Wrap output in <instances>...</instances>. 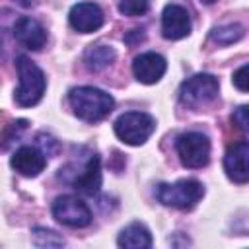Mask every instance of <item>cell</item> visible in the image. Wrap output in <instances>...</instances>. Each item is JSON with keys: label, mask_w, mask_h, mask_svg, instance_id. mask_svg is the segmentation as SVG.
I'll return each instance as SVG.
<instances>
[{"label": "cell", "mask_w": 249, "mask_h": 249, "mask_svg": "<svg viewBox=\"0 0 249 249\" xmlns=\"http://www.w3.org/2000/svg\"><path fill=\"white\" fill-rule=\"evenodd\" d=\"M68 101H70L74 115L88 123L105 119L115 107V99L107 91L99 88H91V86H80V88L70 89Z\"/></svg>", "instance_id": "6da1fadb"}, {"label": "cell", "mask_w": 249, "mask_h": 249, "mask_svg": "<svg viewBox=\"0 0 249 249\" xmlns=\"http://www.w3.org/2000/svg\"><path fill=\"white\" fill-rule=\"evenodd\" d=\"M16 68L19 76V88L14 93V99L19 107H33L41 101L45 93V74L43 70L25 54L16 58Z\"/></svg>", "instance_id": "7a4b0ae2"}, {"label": "cell", "mask_w": 249, "mask_h": 249, "mask_svg": "<svg viewBox=\"0 0 249 249\" xmlns=\"http://www.w3.org/2000/svg\"><path fill=\"white\" fill-rule=\"evenodd\" d=\"M204 195V187L196 179H181L177 183H160L156 187V198L163 206L177 210H193Z\"/></svg>", "instance_id": "3957f363"}, {"label": "cell", "mask_w": 249, "mask_h": 249, "mask_svg": "<svg viewBox=\"0 0 249 249\" xmlns=\"http://www.w3.org/2000/svg\"><path fill=\"white\" fill-rule=\"evenodd\" d=\"M154 130H156V121L148 113L128 111L115 121V134L119 136V140H123L128 146L144 144Z\"/></svg>", "instance_id": "277c9868"}, {"label": "cell", "mask_w": 249, "mask_h": 249, "mask_svg": "<svg viewBox=\"0 0 249 249\" xmlns=\"http://www.w3.org/2000/svg\"><path fill=\"white\" fill-rule=\"evenodd\" d=\"M218 95V80L212 74H195L185 80L179 89V99L191 109H200L214 101Z\"/></svg>", "instance_id": "5b68a950"}, {"label": "cell", "mask_w": 249, "mask_h": 249, "mask_svg": "<svg viewBox=\"0 0 249 249\" xmlns=\"http://www.w3.org/2000/svg\"><path fill=\"white\" fill-rule=\"evenodd\" d=\"M177 154L185 167H204L210 160V140L202 132H185L177 138Z\"/></svg>", "instance_id": "8992f818"}, {"label": "cell", "mask_w": 249, "mask_h": 249, "mask_svg": "<svg viewBox=\"0 0 249 249\" xmlns=\"http://www.w3.org/2000/svg\"><path fill=\"white\" fill-rule=\"evenodd\" d=\"M53 216L68 228H86L91 222L89 206L72 195H62L53 202Z\"/></svg>", "instance_id": "52a82bcc"}, {"label": "cell", "mask_w": 249, "mask_h": 249, "mask_svg": "<svg viewBox=\"0 0 249 249\" xmlns=\"http://www.w3.org/2000/svg\"><path fill=\"white\" fill-rule=\"evenodd\" d=\"M224 169L233 183H249V142H235L228 148Z\"/></svg>", "instance_id": "ba28073f"}, {"label": "cell", "mask_w": 249, "mask_h": 249, "mask_svg": "<svg viewBox=\"0 0 249 249\" xmlns=\"http://www.w3.org/2000/svg\"><path fill=\"white\" fill-rule=\"evenodd\" d=\"M68 21L78 33H91L103 25V12L93 2H78L72 6Z\"/></svg>", "instance_id": "9c48e42d"}, {"label": "cell", "mask_w": 249, "mask_h": 249, "mask_svg": "<svg viewBox=\"0 0 249 249\" xmlns=\"http://www.w3.org/2000/svg\"><path fill=\"white\" fill-rule=\"evenodd\" d=\"M161 33L165 39L177 41L191 33V18L189 12L179 4L165 6L161 14Z\"/></svg>", "instance_id": "30bf717a"}, {"label": "cell", "mask_w": 249, "mask_h": 249, "mask_svg": "<svg viewBox=\"0 0 249 249\" xmlns=\"http://www.w3.org/2000/svg\"><path fill=\"white\" fill-rule=\"evenodd\" d=\"M12 167L21 173L23 177H37L45 165H47V160H45V152L41 148H35V146H21L14 152L12 160H10Z\"/></svg>", "instance_id": "8fae6325"}, {"label": "cell", "mask_w": 249, "mask_h": 249, "mask_svg": "<svg viewBox=\"0 0 249 249\" xmlns=\"http://www.w3.org/2000/svg\"><path fill=\"white\" fill-rule=\"evenodd\" d=\"M14 37H16V41L19 45H23L29 51H39L47 43L45 27L37 19L29 18V16H23L14 23Z\"/></svg>", "instance_id": "7c38bea8"}, {"label": "cell", "mask_w": 249, "mask_h": 249, "mask_svg": "<svg viewBox=\"0 0 249 249\" xmlns=\"http://www.w3.org/2000/svg\"><path fill=\"white\" fill-rule=\"evenodd\" d=\"M165 68H167V62L158 53H142L132 62L134 78L142 84H156L165 74Z\"/></svg>", "instance_id": "4fadbf2b"}, {"label": "cell", "mask_w": 249, "mask_h": 249, "mask_svg": "<svg viewBox=\"0 0 249 249\" xmlns=\"http://www.w3.org/2000/svg\"><path fill=\"white\" fill-rule=\"evenodd\" d=\"M74 189H78L84 195H95L101 187V160L97 154H91L80 173L70 183Z\"/></svg>", "instance_id": "5bb4252c"}, {"label": "cell", "mask_w": 249, "mask_h": 249, "mask_svg": "<svg viewBox=\"0 0 249 249\" xmlns=\"http://www.w3.org/2000/svg\"><path fill=\"white\" fill-rule=\"evenodd\" d=\"M117 243L119 247H124V249H148L152 247V235L144 224L132 222L121 230Z\"/></svg>", "instance_id": "9a60e30c"}, {"label": "cell", "mask_w": 249, "mask_h": 249, "mask_svg": "<svg viewBox=\"0 0 249 249\" xmlns=\"http://www.w3.org/2000/svg\"><path fill=\"white\" fill-rule=\"evenodd\" d=\"M113 60H115V49L109 47V45H103V43L91 45V47H88V51L84 53L86 68L91 70V72L103 70V68L109 66Z\"/></svg>", "instance_id": "2e32d148"}, {"label": "cell", "mask_w": 249, "mask_h": 249, "mask_svg": "<svg viewBox=\"0 0 249 249\" xmlns=\"http://www.w3.org/2000/svg\"><path fill=\"white\" fill-rule=\"evenodd\" d=\"M243 27L237 25V23H228V25H220V27H214L210 31V39L218 45H231L235 41H239L243 37Z\"/></svg>", "instance_id": "e0dca14e"}, {"label": "cell", "mask_w": 249, "mask_h": 249, "mask_svg": "<svg viewBox=\"0 0 249 249\" xmlns=\"http://www.w3.org/2000/svg\"><path fill=\"white\" fill-rule=\"evenodd\" d=\"M31 239L37 247H62L66 241L62 235H58L56 231L53 230H47V228H33L31 230Z\"/></svg>", "instance_id": "ac0fdd59"}, {"label": "cell", "mask_w": 249, "mask_h": 249, "mask_svg": "<svg viewBox=\"0 0 249 249\" xmlns=\"http://www.w3.org/2000/svg\"><path fill=\"white\" fill-rule=\"evenodd\" d=\"M150 8V2L148 0H121L119 2V12L123 16H130V18H136V16H144Z\"/></svg>", "instance_id": "d6986e66"}, {"label": "cell", "mask_w": 249, "mask_h": 249, "mask_svg": "<svg viewBox=\"0 0 249 249\" xmlns=\"http://www.w3.org/2000/svg\"><path fill=\"white\" fill-rule=\"evenodd\" d=\"M25 128H27V121H25V119L14 121V123L4 130V148H8V144H10L12 140H16Z\"/></svg>", "instance_id": "ffe728a7"}, {"label": "cell", "mask_w": 249, "mask_h": 249, "mask_svg": "<svg viewBox=\"0 0 249 249\" xmlns=\"http://www.w3.org/2000/svg\"><path fill=\"white\" fill-rule=\"evenodd\" d=\"M37 146L45 152V156H54V154L58 152V148H60V146H58V140L53 138L51 134H45V132L37 136Z\"/></svg>", "instance_id": "44dd1931"}, {"label": "cell", "mask_w": 249, "mask_h": 249, "mask_svg": "<svg viewBox=\"0 0 249 249\" xmlns=\"http://www.w3.org/2000/svg\"><path fill=\"white\" fill-rule=\"evenodd\" d=\"M231 82H233V86H235L237 89H241V91H249V64L237 68V70L233 72Z\"/></svg>", "instance_id": "7402d4cb"}, {"label": "cell", "mask_w": 249, "mask_h": 249, "mask_svg": "<svg viewBox=\"0 0 249 249\" xmlns=\"http://www.w3.org/2000/svg\"><path fill=\"white\" fill-rule=\"evenodd\" d=\"M231 121L245 132H249V105H239L233 115H231Z\"/></svg>", "instance_id": "603a6c76"}, {"label": "cell", "mask_w": 249, "mask_h": 249, "mask_svg": "<svg viewBox=\"0 0 249 249\" xmlns=\"http://www.w3.org/2000/svg\"><path fill=\"white\" fill-rule=\"evenodd\" d=\"M144 37H146L144 29H132V31H128V33L124 35V43L130 45V47H134V45H138L140 41H144Z\"/></svg>", "instance_id": "cb8c5ba5"}, {"label": "cell", "mask_w": 249, "mask_h": 249, "mask_svg": "<svg viewBox=\"0 0 249 249\" xmlns=\"http://www.w3.org/2000/svg\"><path fill=\"white\" fill-rule=\"evenodd\" d=\"M200 2H202V4H214L216 0H200Z\"/></svg>", "instance_id": "d4e9b609"}]
</instances>
